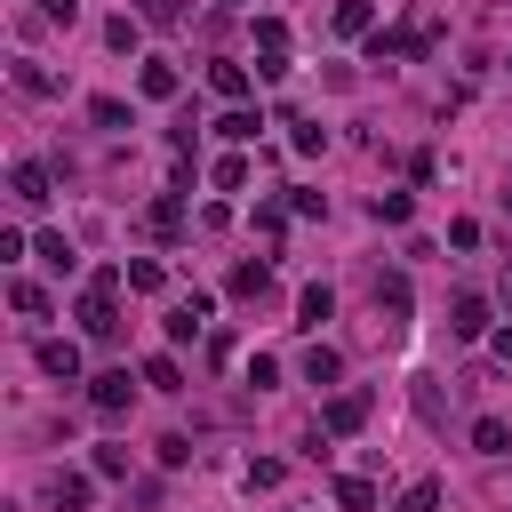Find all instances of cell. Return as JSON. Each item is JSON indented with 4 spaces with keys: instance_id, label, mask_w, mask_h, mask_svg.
Listing matches in <instances>:
<instances>
[{
    "instance_id": "obj_14",
    "label": "cell",
    "mask_w": 512,
    "mask_h": 512,
    "mask_svg": "<svg viewBox=\"0 0 512 512\" xmlns=\"http://www.w3.org/2000/svg\"><path fill=\"white\" fill-rule=\"evenodd\" d=\"M152 232H160V240H176V232H184V200H176V192H160V200H152Z\"/></svg>"
},
{
    "instance_id": "obj_9",
    "label": "cell",
    "mask_w": 512,
    "mask_h": 512,
    "mask_svg": "<svg viewBox=\"0 0 512 512\" xmlns=\"http://www.w3.org/2000/svg\"><path fill=\"white\" fill-rule=\"evenodd\" d=\"M40 376L72 384V376H80V344H56V336H48V344H40Z\"/></svg>"
},
{
    "instance_id": "obj_13",
    "label": "cell",
    "mask_w": 512,
    "mask_h": 512,
    "mask_svg": "<svg viewBox=\"0 0 512 512\" xmlns=\"http://www.w3.org/2000/svg\"><path fill=\"white\" fill-rule=\"evenodd\" d=\"M336 504H344V512H376V480L344 472V480H336Z\"/></svg>"
},
{
    "instance_id": "obj_8",
    "label": "cell",
    "mask_w": 512,
    "mask_h": 512,
    "mask_svg": "<svg viewBox=\"0 0 512 512\" xmlns=\"http://www.w3.org/2000/svg\"><path fill=\"white\" fill-rule=\"evenodd\" d=\"M320 320H336V288H320V280H312V288L296 296V328H320Z\"/></svg>"
},
{
    "instance_id": "obj_25",
    "label": "cell",
    "mask_w": 512,
    "mask_h": 512,
    "mask_svg": "<svg viewBox=\"0 0 512 512\" xmlns=\"http://www.w3.org/2000/svg\"><path fill=\"white\" fill-rule=\"evenodd\" d=\"M40 256H48V264H56V272H72V264H80V256H72V240H64V232H40Z\"/></svg>"
},
{
    "instance_id": "obj_6",
    "label": "cell",
    "mask_w": 512,
    "mask_h": 512,
    "mask_svg": "<svg viewBox=\"0 0 512 512\" xmlns=\"http://www.w3.org/2000/svg\"><path fill=\"white\" fill-rule=\"evenodd\" d=\"M208 312H216V304H208V296L192 288V296H184V304L168 312V336H176V344H184V336H200V328H208Z\"/></svg>"
},
{
    "instance_id": "obj_22",
    "label": "cell",
    "mask_w": 512,
    "mask_h": 512,
    "mask_svg": "<svg viewBox=\"0 0 512 512\" xmlns=\"http://www.w3.org/2000/svg\"><path fill=\"white\" fill-rule=\"evenodd\" d=\"M400 512H440V480H408L400 488Z\"/></svg>"
},
{
    "instance_id": "obj_12",
    "label": "cell",
    "mask_w": 512,
    "mask_h": 512,
    "mask_svg": "<svg viewBox=\"0 0 512 512\" xmlns=\"http://www.w3.org/2000/svg\"><path fill=\"white\" fill-rule=\"evenodd\" d=\"M256 128H264V120H256L248 104H232V112L216 120V136H224V144H256Z\"/></svg>"
},
{
    "instance_id": "obj_5",
    "label": "cell",
    "mask_w": 512,
    "mask_h": 512,
    "mask_svg": "<svg viewBox=\"0 0 512 512\" xmlns=\"http://www.w3.org/2000/svg\"><path fill=\"white\" fill-rule=\"evenodd\" d=\"M448 328H456L464 344H472V336H488V296H472V288H464V296L448 304Z\"/></svg>"
},
{
    "instance_id": "obj_15",
    "label": "cell",
    "mask_w": 512,
    "mask_h": 512,
    "mask_svg": "<svg viewBox=\"0 0 512 512\" xmlns=\"http://www.w3.org/2000/svg\"><path fill=\"white\" fill-rule=\"evenodd\" d=\"M144 384H152V392H184V368H176L168 352H152V360H144Z\"/></svg>"
},
{
    "instance_id": "obj_7",
    "label": "cell",
    "mask_w": 512,
    "mask_h": 512,
    "mask_svg": "<svg viewBox=\"0 0 512 512\" xmlns=\"http://www.w3.org/2000/svg\"><path fill=\"white\" fill-rule=\"evenodd\" d=\"M8 184H16V200H24V208H40V200H48V168H40V160H16V168H8Z\"/></svg>"
},
{
    "instance_id": "obj_27",
    "label": "cell",
    "mask_w": 512,
    "mask_h": 512,
    "mask_svg": "<svg viewBox=\"0 0 512 512\" xmlns=\"http://www.w3.org/2000/svg\"><path fill=\"white\" fill-rule=\"evenodd\" d=\"M16 88H32V96H48V88H56V80H48V72H40V64H32V56H16Z\"/></svg>"
},
{
    "instance_id": "obj_24",
    "label": "cell",
    "mask_w": 512,
    "mask_h": 512,
    "mask_svg": "<svg viewBox=\"0 0 512 512\" xmlns=\"http://www.w3.org/2000/svg\"><path fill=\"white\" fill-rule=\"evenodd\" d=\"M264 288H272V264H240L232 272V296H264Z\"/></svg>"
},
{
    "instance_id": "obj_3",
    "label": "cell",
    "mask_w": 512,
    "mask_h": 512,
    "mask_svg": "<svg viewBox=\"0 0 512 512\" xmlns=\"http://www.w3.org/2000/svg\"><path fill=\"white\" fill-rule=\"evenodd\" d=\"M256 56H264V64H256L264 80H280V72H288V24H280V16H264V24H256Z\"/></svg>"
},
{
    "instance_id": "obj_18",
    "label": "cell",
    "mask_w": 512,
    "mask_h": 512,
    "mask_svg": "<svg viewBox=\"0 0 512 512\" xmlns=\"http://www.w3.org/2000/svg\"><path fill=\"white\" fill-rule=\"evenodd\" d=\"M144 96H152V104H168V96H176V64H160V56H152V64H144Z\"/></svg>"
},
{
    "instance_id": "obj_2",
    "label": "cell",
    "mask_w": 512,
    "mask_h": 512,
    "mask_svg": "<svg viewBox=\"0 0 512 512\" xmlns=\"http://www.w3.org/2000/svg\"><path fill=\"white\" fill-rule=\"evenodd\" d=\"M368 424V392L352 384V392H328V408H320V432L336 440V432H360Z\"/></svg>"
},
{
    "instance_id": "obj_30",
    "label": "cell",
    "mask_w": 512,
    "mask_h": 512,
    "mask_svg": "<svg viewBox=\"0 0 512 512\" xmlns=\"http://www.w3.org/2000/svg\"><path fill=\"white\" fill-rule=\"evenodd\" d=\"M376 224H408V192H376Z\"/></svg>"
},
{
    "instance_id": "obj_17",
    "label": "cell",
    "mask_w": 512,
    "mask_h": 512,
    "mask_svg": "<svg viewBox=\"0 0 512 512\" xmlns=\"http://www.w3.org/2000/svg\"><path fill=\"white\" fill-rule=\"evenodd\" d=\"M368 24H376V8H368V0H336V32H344V40H352V32H368Z\"/></svg>"
},
{
    "instance_id": "obj_33",
    "label": "cell",
    "mask_w": 512,
    "mask_h": 512,
    "mask_svg": "<svg viewBox=\"0 0 512 512\" xmlns=\"http://www.w3.org/2000/svg\"><path fill=\"white\" fill-rule=\"evenodd\" d=\"M40 16H48V24H72V16H80V0H40Z\"/></svg>"
},
{
    "instance_id": "obj_29",
    "label": "cell",
    "mask_w": 512,
    "mask_h": 512,
    "mask_svg": "<svg viewBox=\"0 0 512 512\" xmlns=\"http://www.w3.org/2000/svg\"><path fill=\"white\" fill-rule=\"evenodd\" d=\"M216 184H224V192H240V184H248V160H240V152H224V160H216Z\"/></svg>"
},
{
    "instance_id": "obj_4",
    "label": "cell",
    "mask_w": 512,
    "mask_h": 512,
    "mask_svg": "<svg viewBox=\"0 0 512 512\" xmlns=\"http://www.w3.org/2000/svg\"><path fill=\"white\" fill-rule=\"evenodd\" d=\"M128 400H136V384H128V368H104V376L88 384V408H96V416H120Z\"/></svg>"
},
{
    "instance_id": "obj_35",
    "label": "cell",
    "mask_w": 512,
    "mask_h": 512,
    "mask_svg": "<svg viewBox=\"0 0 512 512\" xmlns=\"http://www.w3.org/2000/svg\"><path fill=\"white\" fill-rule=\"evenodd\" d=\"M496 360H512V328H496Z\"/></svg>"
},
{
    "instance_id": "obj_28",
    "label": "cell",
    "mask_w": 512,
    "mask_h": 512,
    "mask_svg": "<svg viewBox=\"0 0 512 512\" xmlns=\"http://www.w3.org/2000/svg\"><path fill=\"white\" fill-rule=\"evenodd\" d=\"M88 112H96V128H128V104H120V96H96Z\"/></svg>"
},
{
    "instance_id": "obj_16",
    "label": "cell",
    "mask_w": 512,
    "mask_h": 512,
    "mask_svg": "<svg viewBox=\"0 0 512 512\" xmlns=\"http://www.w3.org/2000/svg\"><path fill=\"white\" fill-rule=\"evenodd\" d=\"M472 448H480V456H504V448H512V424L480 416V424H472Z\"/></svg>"
},
{
    "instance_id": "obj_31",
    "label": "cell",
    "mask_w": 512,
    "mask_h": 512,
    "mask_svg": "<svg viewBox=\"0 0 512 512\" xmlns=\"http://www.w3.org/2000/svg\"><path fill=\"white\" fill-rule=\"evenodd\" d=\"M96 472H104V480H120V472H128V448H112V440H104V448H96Z\"/></svg>"
},
{
    "instance_id": "obj_19",
    "label": "cell",
    "mask_w": 512,
    "mask_h": 512,
    "mask_svg": "<svg viewBox=\"0 0 512 512\" xmlns=\"http://www.w3.org/2000/svg\"><path fill=\"white\" fill-rule=\"evenodd\" d=\"M208 80H216V96H232V104L248 96V64H208Z\"/></svg>"
},
{
    "instance_id": "obj_21",
    "label": "cell",
    "mask_w": 512,
    "mask_h": 512,
    "mask_svg": "<svg viewBox=\"0 0 512 512\" xmlns=\"http://www.w3.org/2000/svg\"><path fill=\"white\" fill-rule=\"evenodd\" d=\"M376 312H392V320L408 312V280H400V272H384V280H376Z\"/></svg>"
},
{
    "instance_id": "obj_32",
    "label": "cell",
    "mask_w": 512,
    "mask_h": 512,
    "mask_svg": "<svg viewBox=\"0 0 512 512\" xmlns=\"http://www.w3.org/2000/svg\"><path fill=\"white\" fill-rule=\"evenodd\" d=\"M248 488H280V456H256L248 464Z\"/></svg>"
},
{
    "instance_id": "obj_1",
    "label": "cell",
    "mask_w": 512,
    "mask_h": 512,
    "mask_svg": "<svg viewBox=\"0 0 512 512\" xmlns=\"http://www.w3.org/2000/svg\"><path fill=\"white\" fill-rule=\"evenodd\" d=\"M120 280H128V272H112V264H104V272L88 280V296H80V328H88L96 344H104V336L120 328V312H112V296H120Z\"/></svg>"
},
{
    "instance_id": "obj_26",
    "label": "cell",
    "mask_w": 512,
    "mask_h": 512,
    "mask_svg": "<svg viewBox=\"0 0 512 512\" xmlns=\"http://www.w3.org/2000/svg\"><path fill=\"white\" fill-rule=\"evenodd\" d=\"M8 304H16V312H24V320H40V312H48V296H40V288H32V280H16V288H8Z\"/></svg>"
},
{
    "instance_id": "obj_34",
    "label": "cell",
    "mask_w": 512,
    "mask_h": 512,
    "mask_svg": "<svg viewBox=\"0 0 512 512\" xmlns=\"http://www.w3.org/2000/svg\"><path fill=\"white\" fill-rule=\"evenodd\" d=\"M144 24H176V0H144Z\"/></svg>"
},
{
    "instance_id": "obj_10",
    "label": "cell",
    "mask_w": 512,
    "mask_h": 512,
    "mask_svg": "<svg viewBox=\"0 0 512 512\" xmlns=\"http://www.w3.org/2000/svg\"><path fill=\"white\" fill-rule=\"evenodd\" d=\"M48 496H56L64 512H88V496H96V480H88V472H56V480H48Z\"/></svg>"
},
{
    "instance_id": "obj_23",
    "label": "cell",
    "mask_w": 512,
    "mask_h": 512,
    "mask_svg": "<svg viewBox=\"0 0 512 512\" xmlns=\"http://www.w3.org/2000/svg\"><path fill=\"white\" fill-rule=\"evenodd\" d=\"M160 280H168V272H160L152 256H136V264H128V288H136V296H160Z\"/></svg>"
},
{
    "instance_id": "obj_20",
    "label": "cell",
    "mask_w": 512,
    "mask_h": 512,
    "mask_svg": "<svg viewBox=\"0 0 512 512\" xmlns=\"http://www.w3.org/2000/svg\"><path fill=\"white\" fill-rule=\"evenodd\" d=\"M248 224H256L264 240H280V232H288V208H280V200H256V208H248Z\"/></svg>"
},
{
    "instance_id": "obj_11",
    "label": "cell",
    "mask_w": 512,
    "mask_h": 512,
    "mask_svg": "<svg viewBox=\"0 0 512 512\" xmlns=\"http://www.w3.org/2000/svg\"><path fill=\"white\" fill-rule=\"evenodd\" d=\"M336 376H344V352L336 344H312L304 352V384H336Z\"/></svg>"
}]
</instances>
